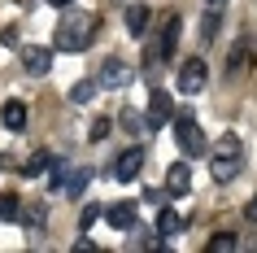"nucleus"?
I'll list each match as a JSON object with an SVG mask.
<instances>
[{"label": "nucleus", "mask_w": 257, "mask_h": 253, "mask_svg": "<svg viewBox=\"0 0 257 253\" xmlns=\"http://www.w3.org/2000/svg\"><path fill=\"white\" fill-rule=\"evenodd\" d=\"M96 31H100V18L96 14H83V9H61V22H57L53 31V44L61 48V53H83L87 44L96 40Z\"/></svg>", "instance_id": "nucleus-1"}, {"label": "nucleus", "mask_w": 257, "mask_h": 253, "mask_svg": "<svg viewBox=\"0 0 257 253\" xmlns=\"http://www.w3.org/2000/svg\"><path fill=\"white\" fill-rule=\"evenodd\" d=\"M175 140H179V148H183L188 157H201L205 131H201V122L192 118V114H175Z\"/></svg>", "instance_id": "nucleus-2"}, {"label": "nucleus", "mask_w": 257, "mask_h": 253, "mask_svg": "<svg viewBox=\"0 0 257 253\" xmlns=\"http://www.w3.org/2000/svg\"><path fill=\"white\" fill-rule=\"evenodd\" d=\"M131 79H136V70H131V61H122V57H105V61H100V70H96V83H100V88H109V92L131 88Z\"/></svg>", "instance_id": "nucleus-3"}, {"label": "nucleus", "mask_w": 257, "mask_h": 253, "mask_svg": "<svg viewBox=\"0 0 257 253\" xmlns=\"http://www.w3.org/2000/svg\"><path fill=\"white\" fill-rule=\"evenodd\" d=\"M205 83H209V66H205V57H188V61H183V70H179V92L201 96Z\"/></svg>", "instance_id": "nucleus-4"}, {"label": "nucleus", "mask_w": 257, "mask_h": 253, "mask_svg": "<svg viewBox=\"0 0 257 253\" xmlns=\"http://www.w3.org/2000/svg\"><path fill=\"white\" fill-rule=\"evenodd\" d=\"M170 118H175V101H170V92H162V88H157V92L149 96V114H144V127H149V131H162Z\"/></svg>", "instance_id": "nucleus-5"}, {"label": "nucleus", "mask_w": 257, "mask_h": 253, "mask_svg": "<svg viewBox=\"0 0 257 253\" xmlns=\"http://www.w3.org/2000/svg\"><path fill=\"white\" fill-rule=\"evenodd\" d=\"M179 31H183V18H179V14H166V27H162V35H157V44H153V57H157V61L175 53Z\"/></svg>", "instance_id": "nucleus-6"}, {"label": "nucleus", "mask_w": 257, "mask_h": 253, "mask_svg": "<svg viewBox=\"0 0 257 253\" xmlns=\"http://www.w3.org/2000/svg\"><path fill=\"white\" fill-rule=\"evenodd\" d=\"M140 171H144V148H126V153H118V161H113V179H118V184H131Z\"/></svg>", "instance_id": "nucleus-7"}, {"label": "nucleus", "mask_w": 257, "mask_h": 253, "mask_svg": "<svg viewBox=\"0 0 257 253\" xmlns=\"http://www.w3.org/2000/svg\"><path fill=\"white\" fill-rule=\"evenodd\" d=\"M22 70H27L31 79H44V74L53 70V53H48V48H40V44L22 48Z\"/></svg>", "instance_id": "nucleus-8"}, {"label": "nucleus", "mask_w": 257, "mask_h": 253, "mask_svg": "<svg viewBox=\"0 0 257 253\" xmlns=\"http://www.w3.org/2000/svg\"><path fill=\"white\" fill-rule=\"evenodd\" d=\"M126 244H131V249H162L166 240L157 236V227H144V223H131V227H126Z\"/></svg>", "instance_id": "nucleus-9"}, {"label": "nucleus", "mask_w": 257, "mask_h": 253, "mask_svg": "<svg viewBox=\"0 0 257 253\" xmlns=\"http://www.w3.org/2000/svg\"><path fill=\"white\" fill-rule=\"evenodd\" d=\"M122 22H126V35L131 40H144L149 35V5H126Z\"/></svg>", "instance_id": "nucleus-10"}, {"label": "nucleus", "mask_w": 257, "mask_h": 253, "mask_svg": "<svg viewBox=\"0 0 257 253\" xmlns=\"http://www.w3.org/2000/svg\"><path fill=\"white\" fill-rule=\"evenodd\" d=\"M188 188H192V171H188V161H175V166L166 171V192H170V197H183Z\"/></svg>", "instance_id": "nucleus-11"}, {"label": "nucleus", "mask_w": 257, "mask_h": 253, "mask_svg": "<svg viewBox=\"0 0 257 253\" xmlns=\"http://www.w3.org/2000/svg\"><path fill=\"white\" fill-rule=\"evenodd\" d=\"M209 175H214V184H231L235 175H240V157H231V153H218L209 161Z\"/></svg>", "instance_id": "nucleus-12"}, {"label": "nucleus", "mask_w": 257, "mask_h": 253, "mask_svg": "<svg viewBox=\"0 0 257 253\" xmlns=\"http://www.w3.org/2000/svg\"><path fill=\"white\" fill-rule=\"evenodd\" d=\"M0 122H5L9 131H27V105H22V101H5Z\"/></svg>", "instance_id": "nucleus-13"}, {"label": "nucleus", "mask_w": 257, "mask_h": 253, "mask_svg": "<svg viewBox=\"0 0 257 253\" xmlns=\"http://www.w3.org/2000/svg\"><path fill=\"white\" fill-rule=\"evenodd\" d=\"M179 231H183V218H179V214L162 201V214H157V236H162V240H170V236H179Z\"/></svg>", "instance_id": "nucleus-14"}, {"label": "nucleus", "mask_w": 257, "mask_h": 253, "mask_svg": "<svg viewBox=\"0 0 257 253\" xmlns=\"http://www.w3.org/2000/svg\"><path fill=\"white\" fill-rule=\"evenodd\" d=\"M105 218L118 227V231H126V227L136 223V205H131V201H118V205H109V210H105Z\"/></svg>", "instance_id": "nucleus-15"}, {"label": "nucleus", "mask_w": 257, "mask_h": 253, "mask_svg": "<svg viewBox=\"0 0 257 253\" xmlns=\"http://www.w3.org/2000/svg\"><path fill=\"white\" fill-rule=\"evenodd\" d=\"M87 184H92V171H70L66 179H61V197H83Z\"/></svg>", "instance_id": "nucleus-16"}, {"label": "nucleus", "mask_w": 257, "mask_h": 253, "mask_svg": "<svg viewBox=\"0 0 257 253\" xmlns=\"http://www.w3.org/2000/svg\"><path fill=\"white\" fill-rule=\"evenodd\" d=\"M118 122H122V131H126V135H140V131H149V127H144V114H140V109H131V105H126V109L118 114Z\"/></svg>", "instance_id": "nucleus-17"}, {"label": "nucleus", "mask_w": 257, "mask_h": 253, "mask_svg": "<svg viewBox=\"0 0 257 253\" xmlns=\"http://www.w3.org/2000/svg\"><path fill=\"white\" fill-rule=\"evenodd\" d=\"M96 92H100V83H96V79H79L74 88H70V101H74V105H87Z\"/></svg>", "instance_id": "nucleus-18"}, {"label": "nucleus", "mask_w": 257, "mask_h": 253, "mask_svg": "<svg viewBox=\"0 0 257 253\" xmlns=\"http://www.w3.org/2000/svg\"><path fill=\"white\" fill-rule=\"evenodd\" d=\"M205 249L209 253H231V249H240V236H235V231H218V236H209Z\"/></svg>", "instance_id": "nucleus-19"}, {"label": "nucleus", "mask_w": 257, "mask_h": 253, "mask_svg": "<svg viewBox=\"0 0 257 253\" xmlns=\"http://www.w3.org/2000/svg\"><path fill=\"white\" fill-rule=\"evenodd\" d=\"M48 161H53V157H48V153L40 148V153H31V157L22 161V175H27V179H35V175H44V171H48Z\"/></svg>", "instance_id": "nucleus-20"}, {"label": "nucleus", "mask_w": 257, "mask_h": 253, "mask_svg": "<svg viewBox=\"0 0 257 253\" xmlns=\"http://www.w3.org/2000/svg\"><path fill=\"white\" fill-rule=\"evenodd\" d=\"M218 22H222V14H218L214 5H209V14L201 18V44H209V40L218 35Z\"/></svg>", "instance_id": "nucleus-21"}, {"label": "nucleus", "mask_w": 257, "mask_h": 253, "mask_svg": "<svg viewBox=\"0 0 257 253\" xmlns=\"http://www.w3.org/2000/svg\"><path fill=\"white\" fill-rule=\"evenodd\" d=\"M18 214H22V205H18L14 192H0V223H14Z\"/></svg>", "instance_id": "nucleus-22"}, {"label": "nucleus", "mask_w": 257, "mask_h": 253, "mask_svg": "<svg viewBox=\"0 0 257 253\" xmlns=\"http://www.w3.org/2000/svg\"><path fill=\"white\" fill-rule=\"evenodd\" d=\"M109 131H113V122H109V118H100V114H96V118L87 122V140H92V144H100V140H105Z\"/></svg>", "instance_id": "nucleus-23"}, {"label": "nucleus", "mask_w": 257, "mask_h": 253, "mask_svg": "<svg viewBox=\"0 0 257 253\" xmlns=\"http://www.w3.org/2000/svg\"><path fill=\"white\" fill-rule=\"evenodd\" d=\"M48 175H53V192H61V179L70 175V166L66 161H48Z\"/></svg>", "instance_id": "nucleus-24"}, {"label": "nucleus", "mask_w": 257, "mask_h": 253, "mask_svg": "<svg viewBox=\"0 0 257 253\" xmlns=\"http://www.w3.org/2000/svg\"><path fill=\"white\" fill-rule=\"evenodd\" d=\"M218 153H231V157H240V140H235V135H222V140H218Z\"/></svg>", "instance_id": "nucleus-25"}, {"label": "nucleus", "mask_w": 257, "mask_h": 253, "mask_svg": "<svg viewBox=\"0 0 257 253\" xmlns=\"http://www.w3.org/2000/svg\"><path fill=\"white\" fill-rule=\"evenodd\" d=\"M96 218H100V205H83V214H79V227H92Z\"/></svg>", "instance_id": "nucleus-26"}, {"label": "nucleus", "mask_w": 257, "mask_h": 253, "mask_svg": "<svg viewBox=\"0 0 257 253\" xmlns=\"http://www.w3.org/2000/svg\"><path fill=\"white\" fill-rule=\"evenodd\" d=\"M27 223L40 231V227H44V205H31V210H27Z\"/></svg>", "instance_id": "nucleus-27"}, {"label": "nucleus", "mask_w": 257, "mask_h": 253, "mask_svg": "<svg viewBox=\"0 0 257 253\" xmlns=\"http://www.w3.org/2000/svg\"><path fill=\"white\" fill-rule=\"evenodd\" d=\"M244 66V48H240V44H235V48H231V61H227V70H231V74H235V70H240Z\"/></svg>", "instance_id": "nucleus-28"}, {"label": "nucleus", "mask_w": 257, "mask_h": 253, "mask_svg": "<svg viewBox=\"0 0 257 253\" xmlns=\"http://www.w3.org/2000/svg\"><path fill=\"white\" fill-rule=\"evenodd\" d=\"M244 214H248V218H257V197L248 201V205H244Z\"/></svg>", "instance_id": "nucleus-29"}, {"label": "nucleus", "mask_w": 257, "mask_h": 253, "mask_svg": "<svg viewBox=\"0 0 257 253\" xmlns=\"http://www.w3.org/2000/svg\"><path fill=\"white\" fill-rule=\"evenodd\" d=\"M48 5H53V9H66V5H74V0H48Z\"/></svg>", "instance_id": "nucleus-30"}, {"label": "nucleus", "mask_w": 257, "mask_h": 253, "mask_svg": "<svg viewBox=\"0 0 257 253\" xmlns=\"http://www.w3.org/2000/svg\"><path fill=\"white\" fill-rule=\"evenodd\" d=\"M205 5H214V9H222V5H227V0H205Z\"/></svg>", "instance_id": "nucleus-31"}]
</instances>
